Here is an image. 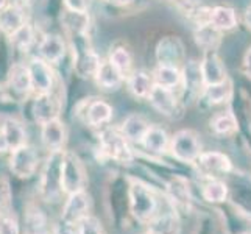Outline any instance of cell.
I'll use <instances>...</instances> for the list:
<instances>
[{"mask_svg": "<svg viewBox=\"0 0 251 234\" xmlns=\"http://www.w3.org/2000/svg\"><path fill=\"white\" fill-rule=\"evenodd\" d=\"M128 206L133 217L144 225H149L161 214L156 190L139 180H131L128 186Z\"/></svg>", "mask_w": 251, "mask_h": 234, "instance_id": "obj_1", "label": "cell"}, {"mask_svg": "<svg viewBox=\"0 0 251 234\" xmlns=\"http://www.w3.org/2000/svg\"><path fill=\"white\" fill-rule=\"evenodd\" d=\"M63 152H50L46 161V166L42 169L39 178V197L46 203H55L59 200L63 194L61 187V162H63Z\"/></svg>", "mask_w": 251, "mask_h": 234, "instance_id": "obj_2", "label": "cell"}, {"mask_svg": "<svg viewBox=\"0 0 251 234\" xmlns=\"http://www.w3.org/2000/svg\"><path fill=\"white\" fill-rule=\"evenodd\" d=\"M169 150L172 156L179 162L184 164H194L197 158L200 156L201 150V141L194 130H179L170 137V147Z\"/></svg>", "mask_w": 251, "mask_h": 234, "instance_id": "obj_3", "label": "cell"}, {"mask_svg": "<svg viewBox=\"0 0 251 234\" xmlns=\"http://www.w3.org/2000/svg\"><path fill=\"white\" fill-rule=\"evenodd\" d=\"M100 147L108 158L114 159L119 164H131L134 161V153L129 147L128 139L122 134V131H117L114 128L101 130Z\"/></svg>", "mask_w": 251, "mask_h": 234, "instance_id": "obj_4", "label": "cell"}, {"mask_svg": "<svg viewBox=\"0 0 251 234\" xmlns=\"http://www.w3.org/2000/svg\"><path fill=\"white\" fill-rule=\"evenodd\" d=\"M181 103L183 105H192L200 100L201 92L204 89V81L200 71V61L195 59H186L181 67Z\"/></svg>", "mask_w": 251, "mask_h": 234, "instance_id": "obj_5", "label": "cell"}, {"mask_svg": "<svg viewBox=\"0 0 251 234\" xmlns=\"http://www.w3.org/2000/svg\"><path fill=\"white\" fill-rule=\"evenodd\" d=\"M91 208H92V202L86 190H78V192L69 194L61 211L63 227L78 228L81 222L91 215Z\"/></svg>", "mask_w": 251, "mask_h": 234, "instance_id": "obj_6", "label": "cell"}, {"mask_svg": "<svg viewBox=\"0 0 251 234\" xmlns=\"http://www.w3.org/2000/svg\"><path fill=\"white\" fill-rule=\"evenodd\" d=\"M86 172L78 156L72 152H63L61 162V187L63 194L69 195L78 190H86Z\"/></svg>", "mask_w": 251, "mask_h": 234, "instance_id": "obj_7", "label": "cell"}, {"mask_svg": "<svg viewBox=\"0 0 251 234\" xmlns=\"http://www.w3.org/2000/svg\"><path fill=\"white\" fill-rule=\"evenodd\" d=\"M194 166L197 167L198 173L206 180L219 178L232 172V161L229 159V156L217 150L201 152L197 161L194 162Z\"/></svg>", "mask_w": 251, "mask_h": 234, "instance_id": "obj_8", "label": "cell"}, {"mask_svg": "<svg viewBox=\"0 0 251 234\" xmlns=\"http://www.w3.org/2000/svg\"><path fill=\"white\" fill-rule=\"evenodd\" d=\"M38 166H39V155L31 145L24 144L11 150L10 170L14 177L21 180H28L36 173Z\"/></svg>", "mask_w": 251, "mask_h": 234, "instance_id": "obj_9", "label": "cell"}, {"mask_svg": "<svg viewBox=\"0 0 251 234\" xmlns=\"http://www.w3.org/2000/svg\"><path fill=\"white\" fill-rule=\"evenodd\" d=\"M150 105L153 106L154 111H158L159 114L166 116L169 119H175L181 112L183 103H181L179 97L175 94V89H167L162 86H153V89L149 95Z\"/></svg>", "mask_w": 251, "mask_h": 234, "instance_id": "obj_10", "label": "cell"}, {"mask_svg": "<svg viewBox=\"0 0 251 234\" xmlns=\"http://www.w3.org/2000/svg\"><path fill=\"white\" fill-rule=\"evenodd\" d=\"M75 63L74 67L76 74L83 78H89L94 77L95 72H97L99 64H100V58L92 52V49L88 46L84 38V33H78L75 38Z\"/></svg>", "mask_w": 251, "mask_h": 234, "instance_id": "obj_11", "label": "cell"}, {"mask_svg": "<svg viewBox=\"0 0 251 234\" xmlns=\"http://www.w3.org/2000/svg\"><path fill=\"white\" fill-rule=\"evenodd\" d=\"M156 61L161 66H175L183 67L186 61V47L184 42L178 36L162 38L156 46Z\"/></svg>", "mask_w": 251, "mask_h": 234, "instance_id": "obj_12", "label": "cell"}, {"mask_svg": "<svg viewBox=\"0 0 251 234\" xmlns=\"http://www.w3.org/2000/svg\"><path fill=\"white\" fill-rule=\"evenodd\" d=\"M31 89L36 94H49L53 88V71L42 58H34L27 64Z\"/></svg>", "mask_w": 251, "mask_h": 234, "instance_id": "obj_13", "label": "cell"}, {"mask_svg": "<svg viewBox=\"0 0 251 234\" xmlns=\"http://www.w3.org/2000/svg\"><path fill=\"white\" fill-rule=\"evenodd\" d=\"M200 71H201L204 86L217 84L229 78L225 63L222 61L217 52H206V53H203L200 59Z\"/></svg>", "mask_w": 251, "mask_h": 234, "instance_id": "obj_14", "label": "cell"}, {"mask_svg": "<svg viewBox=\"0 0 251 234\" xmlns=\"http://www.w3.org/2000/svg\"><path fill=\"white\" fill-rule=\"evenodd\" d=\"M207 22L222 33H228L237 28L239 16L237 11L229 5H215L209 8Z\"/></svg>", "mask_w": 251, "mask_h": 234, "instance_id": "obj_15", "label": "cell"}, {"mask_svg": "<svg viewBox=\"0 0 251 234\" xmlns=\"http://www.w3.org/2000/svg\"><path fill=\"white\" fill-rule=\"evenodd\" d=\"M41 139L50 152H61L66 144V127L58 119L41 125Z\"/></svg>", "mask_w": 251, "mask_h": 234, "instance_id": "obj_16", "label": "cell"}, {"mask_svg": "<svg viewBox=\"0 0 251 234\" xmlns=\"http://www.w3.org/2000/svg\"><path fill=\"white\" fill-rule=\"evenodd\" d=\"M234 89H236L234 83H232L229 78L222 83H217V84H207V86H204V89L201 92L200 102H204L207 106L225 105V103L231 102Z\"/></svg>", "mask_w": 251, "mask_h": 234, "instance_id": "obj_17", "label": "cell"}, {"mask_svg": "<svg viewBox=\"0 0 251 234\" xmlns=\"http://www.w3.org/2000/svg\"><path fill=\"white\" fill-rule=\"evenodd\" d=\"M58 116H59V103L53 95H51V92L38 94L36 99L33 102L34 120H36L39 125H42L49 122V120L58 119Z\"/></svg>", "mask_w": 251, "mask_h": 234, "instance_id": "obj_18", "label": "cell"}, {"mask_svg": "<svg viewBox=\"0 0 251 234\" xmlns=\"http://www.w3.org/2000/svg\"><path fill=\"white\" fill-rule=\"evenodd\" d=\"M209 127H211V131L219 137H231L237 134L239 131L237 117L231 108L215 112L209 120Z\"/></svg>", "mask_w": 251, "mask_h": 234, "instance_id": "obj_19", "label": "cell"}, {"mask_svg": "<svg viewBox=\"0 0 251 234\" xmlns=\"http://www.w3.org/2000/svg\"><path fill=\"white\" fill-rule=\"evenodd\" d=\"M222 31H219L209 22L197 24V28L194 31V38L197 46L201 49L203 53L206 52H217L222 44Z\"/></svg>", "mask_w": 251, "mask_h": 234, "instance_id": "obj_20", "label": "cell"}, {"mask_svg": "<svg viewBox=\"0 0 251 234\" xmlns=\"http://www.w3.org/2000/svg\"><path fill=\"white\" fill-rule=\"evenodd\" d=\"M39 53L41 58L50 64L59 63L66 55V42L58 34H46L39 42Z\"/></svg>", "mask_w": 251, "mask_h": 234, "instance_id": "obj_21", "label": "cell"}, {"mask_svg": "<svg viewBox=\"0 0 251 234\" xmlns=\"http://www.w3.org/2000/svg\"><path fill=\"white\" fill-rule=\"evenodd\" d=\"M150 128V124L141 114H129L122 124V134L128 139V142L142 144L144 137Z\"/></svg>", "mask_w": 251, "mask_h": 234, "instance_id": "obj_22", "label": "cell"}, {"mask_svg": "<svg viewBox=\"0 0 251 234\" xmlns=\"http://www.w3.org/2000/svg\"><path fill=\"white\" fill-rule=\"evenodd\" d=\"M126 86L136 99H149L154 83L153 77L145 71H133L126 77Z\"/></svg>", "mask_w": 251, "mask_h": 234, "instance_id": "obj_23", "label": "cell"}, {"mask_svg": "<svg viewBox=\"0 0 251 234\" xmlns=\"http://www.w3.org/2000/svg\"><path fill=\"white\" fill-rule=\"evenodd\" d=\"M25 24V16L17 5H6L0 10V30H2L6 36H13V34L19 30Z\"/></svg>", "mask_w": 251, "mask_h": 234, "instance_id": "obj_24", "label": "cell"}, {"mask_svg": "<svg viewBox=\"0 0 251 234\" xmlns=\"http://www.w3.org/2000/svg\"><path fill=\"white\" fill-rule=\"evenodd\" d=\"M142 145L145 147V150L151 153H166L169 152L170 147V136L162 127L150 125L149 131H147L142 141Z\"/></svg>", "mask_w": 251, "mask_h": 234, "instance_id": "obj_25", "label": "cell"}, {"mask_svg": "<svg viewBox=\"0 0 251 234\" xmlns=\"http://www.w3.org/2000/svg\"><path fill=\"white\" fill-rule=\"evenodd\" d=\"M112 119V108L105 100H94L86 109V122L91 127H105Z\"/></svg>", "mask_w": 251, "mask_h": 234, "instance_id": "obj_26", "label": "cell"}, {"mask_svg": "<svg viewBox=\"0 0 251 234\" xmlns=\"http://www.w3.org/2000/svg\"><path fill=\"white\" fill-rule=\"evenodd\" d=\"M228 195H229V187L220 178H209L201 189V197L207 203H214V205L225 203L228 200Z\"/></svg>", "mask_w": 251, "mask_h": 234, "instance_id": "obj_27", "label": "cell"}, {"mask_svg": "<svg viewBox=\"0 0 251 234\" xmlns=\"http://www.w3.org/2000/svg\"><path fill=\"white\" fill-rule=\"evenodd\" d=\"M95 80L103 89H117L124 81V77L120 75L117 69L111 64V61H100L97 72H95Z\"/></svg>", "mask_w": 251, "mask_h": 234, "instance_id": "obj_28", "label": "cell"}, {"mask_svg": "<svg viewBox=\"0 0 251 234\" xmlns=\"http://www.w3.org/2000/svg\"><path fill=\"white\" fill-rule=\"evenodd\" d=\"M153 83L167 89H175L181 84V67L158 64L153 71Z\"/></svg>", "mask_w": 251, "mask_h": 234, "instance_id": "obj_29", "label": "cell"}, {"mask_svg": "<svg viewBox=\"0 0 251 234\" xmlns=\"http://www.w3.org/2000/svg\"><path fill=\"white\" fill-rule=\"evenodd\" d=\"M0 131L3 133L5 139L8 142L10 150H14L17 147H21L24 144H27V131L21 122H17L14 119H8L3 122L2 130Z\"/></svg>", "mask_w": 251, "mask_h": 234, "instance_id": "obj_30", "label": "cell"}, {"mask_svg": "<svg viewBox=\"0 0 251 234\" xmlns=\"http://www.w3.org/2000/svg\"><path fill=\"white\" fill-rule=\"evenodd\" d=\"M24 234H47V217L38 206H30L24 219Z\"/></svg>", "mask_w": 251, "mask_h": 234, "instance_id": "obj_31", "label": "cell"}, {"mask_svg": "<svg viewBox=\"0 0 251 234\" xmlns=\"http://www.w3.org/2000/svg\"><path fill=\"white\" fill-rule=\"evenodd\" d=\"M150 228L144 234H178V220L172 212L159 214L156 219L149 223Z\"/></svg>", "mask_w": 251, "mask_h": 234, "instance_id": "obj_32", "label": "cell"}, {"mask_svg": "<svg viewBox=\"0 0 251 234\" xmlns=\"http://www.w3.org/2000/svg\"><path fill=\"white\" fill-rule=\"evenodd\" d=\"M10 86L19 94H28L31 91L28 69L24 64H14L10 72Z\"/></svg>", "mask_w": 251, "mask_h": 234, "instance_id": "obj_33", "label": "cell"}, {"mask_svg": "<svg viewBox=\"0 0 251 234\" xmlns=\"http://www.w3.org/2000/svg\"><path fill=\"white\" fill-rule=\"evenodd\" d=\"M109 61L111 64L114 66L117 71L120 72V75L124 77V80L125 78L131 74V66H133V59H131V55H129V52L122 49V47H119L116 50H112V53L109 56Z\"/></svg>", "mask_w": 251, "mask_h": 234, "instance_id": "obj_34", "label": "cell"}, {"mask_svg": "<svg viewBox=\"0 0 251 234\" xmlns=\"http://www.w3.org/2000/svg\"><path fill=\"white\" fill-rule=\"evenodd\" d=\"M170 200L173 205H187L189 202V186L183 178H173L169 183Z\"/></svg>", "mask_w": 251, "mask_h": 234, "instance_id": "obj_35", "label": "cell"}, {"mask_svg": "<svg viewBox=\"0 0 251 234\" xmlns=\"http://www.w3.org/2000/svg\"><path fill=\"white\" fill-rule=\"evenodd\" d=\"M11 38L13 46H16L19 50H27L33 42V28L28 24H24Z\"/></svg>", "mask_w": 251, "mask_h": 234, "instance_id": "obj_36", "label": "cell"}, {"mask_svg": "<svg viewBox=\"0 0 251 234\" xmlns=\"http://www.w3.org/2000/svg\"><path fill=\"white\" fill-rule=\"evenodd\" d=\"M78 234H105V231L101 228V223L92 215H89L78 227Z\"/></svg>", "mask_w": 251, "mask_h": 234, "instance_id": "obj_37", "label": "cell"}, {"mask_svg": "<svg viewBox=\"0 0 251 234\" xmlns=\"http://www.w3.org/2000/svg\"><path fill=\"white\" fill-rule=\"evenodd\" d=\"M67 11L74 14H86L89 8V0H63Z\"/></svg>", "mask_w": 251, "mask_h": 234, "instance_id": "obj_38", "label": "cell"}, {"mask_svg": "<svg viewBox=\"0 0 251 234\" xmlns=\"http://www.w3.org/2000/svg\"><path fill=\"white\" fill-rule=\"evenodd\" d=\"M0 234H21V227L16 219L5 215V219L0 222Z\"/></svg>", "mask_w": 251, "mask_h": 234, "instance_id": "obj_39", "label": "cell"}, {"mask_svg": "<svg viewBox=\"0 0 251 234\" xmlns=\"http://www.w3.org/2000/svg\"><path fill=\"white\" fill-rule=\"evenodd\" d=\"M242 74L245 75L248 81H251V44L245 50L244 58H242Z\"/></svg>", "mask_w": 251, "mask_h": 234, "instance_id": "obj_40", "label": "cell"}, {"mask_svg": "<svg viewBox=\"0 0 251 234\" xmlns=\"http://www.w3.org/2000/svg\"><path fill=\"white\" fill-rule=\"evenodd\" d=\"M8 150H10V147H8V142H6V139H5L3 133L0 131V155L6 153Z\"/></svg>", "mask_w": 251, "mask_h": 234, "instance_id": "obj_41", "label": "cell"}, {"mask_svg": "<svg viewBox=\"0 0 251 234\" xmlns=\"http://www.w3.org/2000/svg\"><path fill=\"white\" fill-rule=\"evenodd\" d=\"M244 24H245V27L251 31V6H248L244 13Z\"/></svg>", "mask_w": 251, "mask_h": 234, "instance_id": "obj_42", "label": "cell"}, {"mask_svg": "<svg viewBox=\"0 0 251 234\" xmlns=\"http://www.w3.org/2000/svg\"><path fill=\"white\" fill-rule=\"evenodd\" d=\"M244 88H247L245 91H244V94H245V97H247V100H248V103H250V108H251V84L250 83H247Z\"/></svg>", "mask_w": 251, "mask_h": 234, "instance_id": "obj_43", "label": "cell"}, {"mask_svg": "<svg viewBox=\"0 0 251 234\" xmlns=\"http://www.w3.org/2000/svg\"><path fill=\"white\" fill-rule=\"evenodd\" d=\"M109 2H112L114 5H129V3H133L134 0H109Z\"/></svg>", "mask_w": 251, "mask_h": 234, "instance_id": "obj_44", "label": "cell"}, {"mask_svg": "<svg viewBox=\"0 0 251 234\" xmlns=\"http://www.w3.org/2000/svg\"><path fill=\"white\" fill-rule=\"evenodd\" d=\"M8 5V0H0V10H2V8H5Z\"/></svg>", "mask_w": 251, "mask_h": 234, "instance_id": "obj_45", "label": "cell"}, {"mask_svg": "<svg viewBox=\"0 0 251 234\" xmlns=\"http://www.w3.org/2000/svg\"><path fill=\"white\" fill-rule=\"evenodd\" d=\"M5 215H6V214H5V211L2 209V208H0V222H2V220L5 219Z\"/></svg>", "mask_w": 251, "mask_h": 234, "instance_id": "obj_46", "label": "cell"}, {"mask_svg": "<svg viewBox=\"0 0 251 234\" xmlns=\"http://www.w3.org/2000/svg\"><path fill=\"white\" fill-rule=\"evenodd\" d=\"M11 2H13V5H17V6H19L21 2H24V0H11Z\"/></svg>", "mask_w": 251, "mask_h": 234, "instance_id": "obj_47", "label": "cell"}, {"mask_svg": "<svg viewBox=\"0 0 251 234\" xmlns=\"http://www.w3.org/2000/svg\"><path fill=\"white\" fill-rule=\"evenodd\" d=\"M237 234H251L250 231H242V233H237Z\"/></svg>", "mask_w": 251, "mask_h": 234, "instance_id": "obj_48", "label": "cell"}]
</instances>
